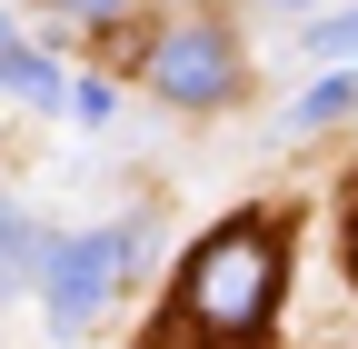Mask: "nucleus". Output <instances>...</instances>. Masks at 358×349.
<instances>
[{
	"mask_svg": "<svg viewBox=\"0 0 358 349\" xmlns=\"http://www.w3.org/2000/svg\"><path fill=\"white\" fill-rule=\"evenodd\" d=\"M279 310V230L268 220H229L209 230V249L189 259V320L219 339V349H249Z\"/></svg>",
	"mask_w": 358,
	"mask_h": 349,
	"instance_id": "obj_1",
	"label": "nucleus"
},
{
	"mask_svg": "<svg viewBox=\"0 0 358 349\" xmlns=\"http://www.w3.org/2000/svg\"><path fill=\"white\" fill-rule=\"evenodd\" d=\"M129 259H140V230H90V240L50 249V259H40V280H50V320H60V329H90V310L120 289Z\"/></svg>",
	"mask_w": 358,
	"mask_h": 349,
	"instance_id": "obj_2",
	"label": "nucleus"
},
{
	"mask_svg": "<svg viewBox=\"0 0 358 349\" xmlns=\"http://www.w3.org/2000/svg\"><path fill=\"white\" fill-rule=\"evenodd\" d=\"M150 90L159 100H189V110H219L239 90V50L219 30H169L159 50H150Z\"/></svg>",
	"mask_w": 358,
	"mask_h": 349,
	"instance_id": "obj_3",
	"label": "nucleus"
},
{
	"mask_svg": "<svg viewBox=\"0 0 358 349\" xmlns=\"http://www.w3.org/2000/svg\"><path fill=\"white\" fill-rule=\"evenodd\" d=\"M348 110H358V70H329L319 90L289 110V130H329V120H348Z\"/></svg>",
	"mask_w": 358,
	"mask_h": 349,
	"instance_id": "obj_4",
	"label": "nucleus"
},
{
	"mask_svg": "<svg viewBox=\"0 0 358 349\" xmlns=\"http://www.w3.org/2000/svg\"><path fill=\"white\" fill-rule=\"evenodd\" d=\"M308 50L338 60V70H358V11H348V20H319V30H308Z\"/></svg>",
	"mask_w": 358,
	"mask_h": 349,
	"instance_id": "obj_5",
	"label": "nucleus"
},
{
	"mask_svg": "<svg viewBox=\"0 0 358 349\" xmlns=\"http://www.w3.org/2000/svg\"><path fill=\"white\" fill-rule=\"evenodd\" d=\"M60 100H70L80 120H110V80H80V90H60Z\"/></svg>",
	"mask_w": 358,
	"mask_h": 349,
	"instance_id": "obj_6",
	"label": "nucleus"
},
{
	"mask_svg": "<svg viewBox=\"0 0 358 349\" xmlns=\"http://www.w3.org/2000/svg\"><path fill=\"white\" fill-rule=\"evenodd\" d=\"M70 11H80V20H120V0H70Z\"/></svg>",
	"mask_w": 358,
	"mask_h": 349,
	"instance_id": "obj_7",
	"label": "nucleus"
},
{
	"mask_svg": "<svg viewBox=\"0 0 358 349\" xmlns=\"http://www.w3.org/2000/svg\"><path fill=\"white\" fill-rule=\"evenodd\" d=\"M268 11H308V0H268Z\"/></svg>",
	"mask_w": 358,
	"mask_h": 349,
	"instance_id": "obj_8",
	"label": "nucleus"
}]
</instances>
